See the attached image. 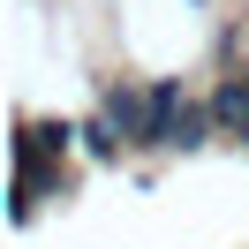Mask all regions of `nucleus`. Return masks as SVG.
Masks as SVG:
<instances>
[{
  "instance_id": "1",
  "label": "nucleus",
  "mask_w": 249,
  "mask_h": 249,
  "mask_svg": "<svg viewBox=\"0 0 249 249\" xmlns=\"http://www.w3.org/2000/svg\"><path fill=\"white\" fill-rule=\"evenodd\" d=\"M151 143H166V151L204 143V106L181 98V83H151Z\"/></svg>"
}]
</instances>
